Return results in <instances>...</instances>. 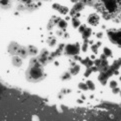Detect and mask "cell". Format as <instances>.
Segmentation results:
<instances>
[{"mask_svg":"<svg viewBox=\"0 0 121 121\" xmlns=\"http://www.w3.org/2000/svg\"><path fill=\"white\" fill-rule=\"evenodd\" d=\"M93 6L105 19H112L121 12V0H107L105 2L96 0Z\"/></svg>","mask_w":121,"mask_h":121,"instance_id":"1","label":"cell"},{"mask_svg":"<svg viewBox=\"0 0 121 121\" xmlns=\"http://www.w3.org/2000/svg\"><path fill=\"white\" fill-rule=\"evenodd\" d=\"M26 79L29 81V82H39V81H42L43 79L45 78V72L43 70V66L42 64L38 61V59L35 58V59H32L30 61V65L26 71Z\"/></svg>","mask_w":121,"mask_h":121,"instance_id":"2","label":"cell"},{"mask_svg":"<svg viewBox=\"0 0 121 121\" xmlns=\"http://www.w3.org/2000/svg\"><path fill=\"white\" fill-rule=\"evenodd\" d=\"M35 1L36 0H19L17 9L20 11H33L39 6V4H35Z\"/></svg>","mask_w":121,"mask_h":121,"instance_id":"3","label":"cell"},{"mask_svg":"<svg viewBox=\"0 0 121 121\" xmlns=\"http://www.w3.org/2000/svg\"><path fill=\"white\" fill-rule=\"evenodd\" d=\"M108 37L112 43L121 47V29L119 30H109L108 31Z\"/></svg>","mask_w":121,"mask_h":121,"instance_id":"4","label":"cell"},{"mask_svg":"<svg viewBox=\"0 0 121 121\" xmlns=\"http://www.w3.org/2000/svg\"><path fill=\"white\" fill-rule=\"evenodd\" d=\"M21 49H22V46L19 45L18 43H16V42L10 43L9 47H8V51H9V53L11 55H13V56L14 55H19Z\"/></svg>","mask_w":121,"mask_h":121,"instance_id":"5","label":"cell"},{"mask_svg":"<svg viewBox=\"0 0 121 121\" xmlns=\"http://www.w3.org/2000/svg\"><path fill=\"white\" fill-rule=\"evenodd\" d=\"M65 52L68 55H74V54H78L79 53V45L76 44H70V45H67L66 48H65Z\"/></svg>","mask_w":121,"mask_h":121,"instance_id":"6","label":"cell"},{"mask_svg":"<svg viewBox=\"0 0 121 121\" xmlns=\"http://www.w3.org/2000/svg\"><path fill=\"white\" fill-rule=\"evenodd\" d=\"M98 22H99V17L97 14H91L88 17V23H90L91 25H97Z\"/></svg>","mask_w":121,"mask_h":121,"instance_id":"7","label":"cell"},{"mask_svg":"<svg viewBox=\"0 0 121 121\" xmlns=\"http://www.w3.org/2000/svg\"><path fill=\"white\" fill-rule=\"evenodd\" d=\"M53 8H54V9H56V10H58L61 14H66L68 12L67 7L61 6V5H59V4H53Z\"/></svg>","mask_w":121,"mask_h":121,"instance_id":"8","label":"cell"},{"mask_svg":"<svg viewBox=\"0 0 121 121\" xmlns=\"http://www.w3.org/2000/svg\"><path fill=\"white\" fill-rule=\"evenodd\" d=\"M11 7V0H0V8L9 9Z\"/></svg>","mask_w":121,"mask_h":121,"instance_id":"9","label":"cell"},{"mask_svg":"<svg viewBox=\"0 0 121 121\" xmlns=\"http://www.w3.org/2000/svg\"><path fill=\"white\" fill-rule=\"evenodd\" d=\"M83 8H84V3H82L81 1H79V2H76L75 6H74V8H73L72 12H71V14H73V13H76V12H79L80 10L83 9Z\"/></svg>","mask_w":121,"mask_h":121,"instance_id":"10","label":"cell"},{"mask_svg":"<svg viewBox=\"0 0 121 121\" xmlns=\"http://www.w3.org/2000/svg\"><path fill=\"white\" fill-rule=\"evenodd\" d=\"M21 58L20 56H18V55H14L13 56V58H12V64H13L14 66H21L22 65V61H21Z\"/></svg>","mask_w":121,"mask_h":121,"instance_id":"11","label":"cell"},{"mask_svg":"<svg viewBox=\"0 0 121 121\" xmlns=\"http://www.w3.org/2000/svg\"><path fill=\"white\" fill-rule=\"evenodd\" d=\"M28 52H29V55H36L37 48L35 46H28Z\"/></svg>","mask_w":121,"mask_h":121,"instance_id":"12","label":"cell"},{"mask_svg":"<svg viewBox=\"0 0 121 121\" xmlns=\"http://www.w3.org/2000/svg\"><path fill=\"white\" fill-rule=\"evenodd\" d=\"M82 3H84V5H89V6H93L96 0H80Z\"/></svg>","mask_w":121,"mask_h":121,"instance_id":"13","label":"cell"},{"mask_svg":"<svg viewBox=\"0 0 121 121\" xmlns=\"http://www.w3.org/2000/svg\"><path fill=\"white\" fill-rule=\"evenodd\" d=\"M57 25H58V27H60L61 29H65V28L67 27V23H66L64 20H61V19H59Z\"/></svg>","mask_w":121,"mask_h":121,"instance_id":"14","label":"cell"},{"mask_svg":"<svg viewBox=\"0 0 121 121\" xmlns=\"http://www.w3.org/2000/svg\"><path fill=\"white\" fill-rule=\"evenodd\" d=\"M73 26H74V27H78L79 26V20L77 19L76 17L73 18Z\"/></svg>","mask_w":121,"mask_h":121,"instance_id":"15","label":"cell"},{"mask_svg":"<svg viewBox=\"0 0 121 121\" xmlns=\"http://www.w3.org/2000/svg\"><path fill=\"white\" fill-rule=\"evenodd\" d=\"M51 39V41L50 40H48V44L50 45V46H53L54 44H55V42H56V40L54 39V38H50Z\"/></svg>","mask_w":121,"mask_h":121,"instance_id":"16","label":"cell"},{"mask_svg":"<svg viewBox=\"0 0 121 121\" xmlns=\"http://www.w3.org/2000/svg\"><path fill=\"white\" fill-rule=\"evenodd\" d=\"M87 85H88V86H89V87L91 88V89H94V85H93V83H92V82L88 81V82H87Z\"/></svg>","mask_w":121,"mask_h":121,"instance_id":"17","label":"cell"},{"mask_svg":"<svg viewBox=\"0 0 121 121\" xmlns=\"http://www.w3.org/2000/svg\"><path fill=\"white\" fill-rule=\"evenodd\" d=\"M104 52H105V53H107V54H108V56H110V55H111V51H110L109 49H108V48H105V49H104Z\"/></svg>","mask_w":121,"mask_h":121,"instance_id":"18","label":"cell"},{"mask_svg":"<svg viewBox=\"0 0 121 121\" xmlns=\"http://www.w3.org/2000/svg\"><path fill=\"white\" fill-rule=\"evenodd\" d=\"M111 86H112V87H113V86H116V82H112V83H111Z\"/></svg>","mask_w":121,"mask_h":121,"instance_id":"19","label":"cell"},{"mask_svg":"<svg viewBox=\"0 0 121 121\" xmlns=\"http://www.w3.org/2000/svg\"><path fill=\"white\" fill-rule=\"evenodd\" d=\"M98 1H100V2H105V1H107V0H98Z\"/></svg>","mask_w":121,"mask_h":121,"instance_id":"20","label":"cell"},{"mask_svg":"<svg viewBox=\"0 0 121 121\" xmlns=\"http://www.w3.org/2000/svg\"><path fill=\"white\" fill-rule=\"evenodd\" d=\"M43 1H48V0H43Z\"/></svg>","mask_w":121,"mask_h":121,"instance_id":"21","label":"cell"}]
</instances>
